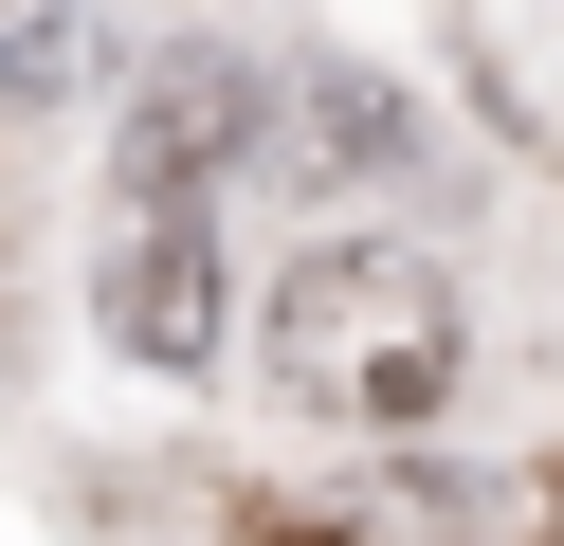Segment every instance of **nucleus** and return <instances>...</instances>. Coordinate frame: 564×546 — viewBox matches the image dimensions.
I'll return each instance as SVG.
<instances>
[{
	"instance_id": "obj_1",
	"label": "nucleus",
	"mask_w": 564,
	"mask_h": 546,
	"mask_svg": "<svg viewBox=\"0 0 564 546\" xmlns=\"http://www.w3.org/2000/svg\"><path fill=\"white\" fill-rule=\"evenodd\" d=\"M256 346H273V383H292L310 419L401 437V419L455 400V291H437V255H401V237H310L292 274H273Z\"/></svg>"
},
{
	"instance_id": "obj_2",
	"label": "nucleus",
	"mask_w": 564,
	"mask_h": 546,
	"mask_svg": "<svg viewBox=\"0 0 564 546\" xmlns=\"http://www.w3.org/2000/svg\"><path fill=\"white\" fill-rule=\"evenodd\" d=\"M91 310H110L128 364L200 383V364H219V201H183V182H110V274H91Z\"/></svg>"
},
{
	"instance_id": "obj_3",
	"label": "nucleus",
	"mask_w": 564,
	"mask_h": 546,
	"mask_svg": "<svg viewBox=\"0 0 564 546\" xmlns=\"http://www.w3.org/2000/svg\"><path fill=\"white\" fill-rule=\"evenodd\" d=\"M237 146H256V73H237V55H164L147 109L110 128V182H183V201H219Z\"/></svg>"
},
{
	"instance_id": "obj_4",
	"label": "nucleus",
	"mask_w": 564,
	"mask_h": 546,
	"mask_svg": "<svg viewBox=\"0 0 564 546\" xmlns=\"http://www.w3.org/2000/svg\"><path fill=\"white\" fill-rule=\"evenodd\" d=\"M310 146H328V164H401V128H382V92H310Z\"/></svg>"
}]
</instances>
